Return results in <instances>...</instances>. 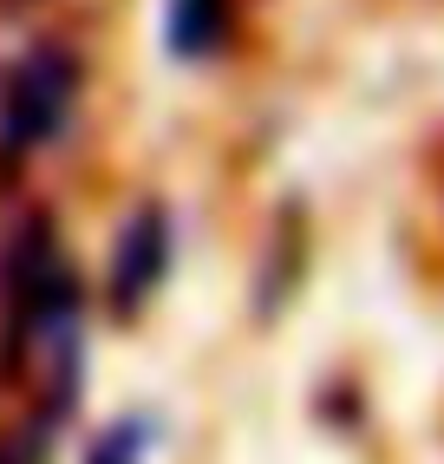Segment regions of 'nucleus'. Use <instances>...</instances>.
Segmentation results:
<instances>
[{"mask_svg":"<svg viewBox=\"0 0 444 464\" xmlns=\"http://www.w3.org/2000/svg\"><path fill=\"white\" fill-rule=\"evenodd\" d=\"M72 92H79V66L66 53H26L0 85V138L14 150L53 144L72 118Z\"/></svg>","mask_w":444,"mask_h":464,"instance_id":"obj_1","label":"nucleus"},{"mask_svg":"<svg viewBox=\"0 0 444 464\" xmlns=\"http://www.w3.org/2000/svg\"><path fill=\"white\" fill-rule=\"evenodd\" d=\"M164 268H170V223H164V209H144L118 236V256H111V307H118V314H138L144 295L164 282Z\"/></svg>","mask_w":444,"mask_h":464,"instance_id":"obj_2","label":"nucleus"},{"mask_svg":"<svg viewBox=\"0 0 444 464\" xmlns=\"http://www.w3.org/2000/svg\"><path fill=\"white\" fill-rule=\"evenodd\" d=\"M229 34V0H164V46L177 59H209Z\"/></svg>","mask_w":444,"mask_h":464,"instance_id":"obj_3","label":"nucleus"},{"mask_svg":"<svg viewBox=\"0 0 444 464\" xmlns=\"http://www.w3.org/2000/svg\"><path fill=\"white\" fill-rule=\"evenodd\" d=\"M150 445V419H118L99 445H92V464H138Z\"/></svg>","mask_w":444,"mask_h":464,"instance_id":"obj_4","label":"nucleus"}]
</instances>
